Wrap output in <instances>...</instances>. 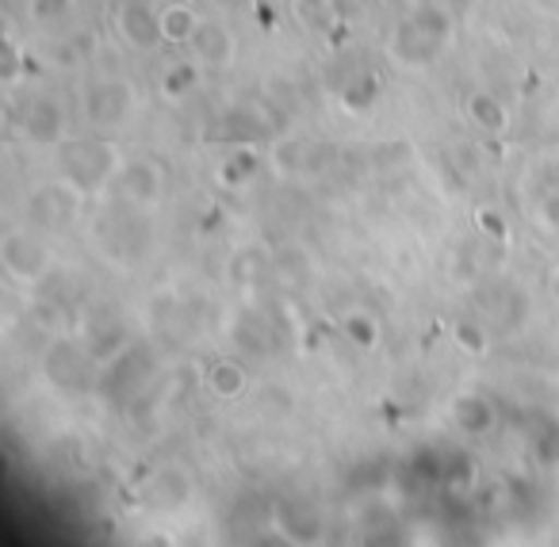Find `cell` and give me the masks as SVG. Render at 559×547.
<instances>
[{
	"label": "cell",
	"instance_id": "ac0fdd59",
	"mask_svg": "<svg viewBox=\"0 0 559 547\" xmlns=\"http://www.w3.org/2000/svg\"><path fill=\"white\" fill-rule=\"evenodd\" d=\"M203 379H207V391L223 402H234L249 391V371L238 360H215Z\"/></svg>",
	"mask_w": 559,
	"mask_h": 547
},
{
	"label": "cell",
	"instance_id": "4fadbf2b",
	"mask_svg": "<svg viewBox=\"0 0 559 547\" xmlns=\"http://www.w3.org/2000/svg\"><path fill=\"white\" fill-rule=\"evenodd\" d=\"M498 421V409L490 399H483L479 391H464L452 399V425H456L464 437H487Z\"/></svg>",
	"mask_w": 559,
	"mask_h": 547
},
{
	"label": "cell",
	"instance_id": "f546056e",
	"mask_svg": "<svg viewBox=\"0 0 559 547\" xmlns=\"http://www.w3.org/2000/svg\"><path fill=\"white\" fill-rule=\"evenodd\" d=\"M66 318H70V310L58 307V302H50V299H39V302H35V322L47 325V330H62Z\"/></svg>",
	"mask_w": 559,
	"mask_h": 547
},
{
	"label": "cell",
	"instance_id": "d6986e66",
	"mask_svg": "<svg viewBox=\"0 0 559 547\" xmlns=\"http://www.w3.org/2000/svg\"><path fill=\"white\" fill-rule=\"evenodd\" d=\"M467 119H472L483 134H506V127H510V111H506V104L498 100V96L483 93V88L467 96Z\"/></svg>",
	"mask_w": 559,
	"mask_h": 547
},
{
	"label": "cell",
	"instance_id": "7a4b0ae2",
	"mask_svg": "<svg viewBox=\"0 0 559 547\" xmlns=\"http://www.w3.org/2000/svg\"><path fill=\"white\" fill-rule=\"evenodd\" d=\"M58 165H62L66 180H73L85 195H96L111 188L119 165H123V154L108 139H70L58 150Z\"/></svg>",
	"mask_w": 559,
	"mask_h": 547
},
{
	"label": "cell",
	"instance_id": "8d00e7d4",
	"mask_svg": "<svg viewBox=\"0 0 559 547\" xmlns=\"http://www.w3.org/2000/svg\"><path fill=\"white\" fill-rule=\"evenodd\" d=\"M533 4L544 12H551V16H559V0H533Z\"/></svg>",
	"mask_w": 559,
	"mask_h": 547
},
{
	"label": "cell",
	"instance_id": "7c38bea8",
	"mask_svg": "<svg viewBox=\"0 0 559 547\" xmlns=\"http://www.w3.org/2000/svg\"><path fill=\"white\" fill-rule=\"evenodd\" d=\"M188 47H192L195 62L207 66V70H226V66H234V58H238V39H234L230 27L218 24V20H200V27H195Z\"/></svg>",
	"mask_w": 559,
	"mask_h": 547
},
{
	"label": "cell",
	"instance_id": "1f68e13d",
	"mask_svg": "<svg viewBox=\"0 0 559 547\" xmlns=\"http://www.w3.org/2000/svg\"><path fill=\"white\" fill-rule=\"evenodd\" d=\"M536 215H540V223L548 226V230L559 234V188H556V192L540 195V207H536Z\"/></svg>",
	"mask_w": 559,
	"mask_h": 547
},
{
	"label": "cell",
	"instance_id": "3957f363",
	"mask_svg": "<svg viewBox=\"0 0 559 547\" xmlns=\"http://www.w3.org/2000/svg\"><path fill=\"white\" fill-rule=\"evenodd\" d=\"M85 215V192L73 180H43L27 192L24 200V218L27 226L43 234H66L81 223Z\"/></svg>",
	"mask_w": 559,
	"mask_h": 547
},
{
	"label": "cell",
	"instance_id": "277c9868",
	"mask_svg": "<svg viewBox=\"0 0 559 547\" xmlns=\"http://www.w3.org/2000/svg\"><path fill=\"white\" fill-rule=\"evenodd\" d=\"M0 264H4V272L16 284H43L50 264H55V253L43 241V230H35V226L32 230L27 226H12L0 238Z\"/></svg>",
	"mask_w": 559,
	"mask_h": 547
},
{
	"label": "cell",
	"instance_id": "e0dca14e",
	"mask_svg": "<svg viewBox=\"0 0 559 547\" xmlns=\"http://www.w3.org/2000/svg\"><path fill=\"white\" fill-rule=\"evenodd\" d=\"M292 20H296V27L307 35H330L342 24L334 0H292Z\"/></svg>",
	"mask_w": 559,
	"mask_h": 547
},
{
	"label": "cell",
	"instance_id": "4316f807",
	"mask_svg": "<svg viewBox=\"0 0 559 547\" xmlns=\"http://www.w3.org/2000/svg\"><path fill=\"white\" fill-rule=\"evenodd\" d=\"M383 4H388V0H334L337 20H342V24H360V20L376 16Z\"/></svg>",
	"mask_w": 559,
	"mask_h": 547
},
{
	"label": "cell",
	"instance_id": "2e32d148",
	"mask_svg": "<svg viewBox=\"0 0 559 547\" xmlns=\"http://www.w3.org/2000/svg\"><path fill=\"white\" fill-rule=\"evenodd\" d=\"M319 154H322V146H314V142L284 139L272 146V165H276L280 173H292V177H296V173H311L314 165H322Z\"/></svg>",
	"mask_w": 559,
	"mask_h": 547
},
{
	"label": "cell",
	"instance_id": "30bf717a",
	"mask_svg": "<svg viewBox=\"0 0 559 547\" xmlns=\"http://www.w3.org/2000/svg\"><path fill=\"white\" fill-rule=\"evenodd\" d=\"M116 35L131 50H157L165 43L162 12H154L142 0H123L116 9Z\"/></svg>",
	"mask_w": 559,
	"mask_h": 547
},
{
	"label": "cell",
	"instance_id": "cb8c5ba5",
	"mask_svg": "<svg viewBox=\"0 0 559 547\" xmlns=\"http://www.w3.org/2000/svg\"><path fill=\"white\" fill-rule=\"evenodd\" d=\"M342 330H345V337H349L357 348H365V353H372V348L380 345V325H376V318L365 314V310H353V314H345Z\"/></svg>",
	"mask_w": 559,
	"mask_h": 547
},
{
	"label": "cell",
	"instance_id": "d590c367",
	"mask_svg": "<svg viewBox=\"0 0 559 547\" xmlns=\"http://www.w3.org/2000/svg\"><path fill=\"white\" fill-rule=\"evenodd\" d=\"M548 287H551V295H556V302H559V264H551V269H548Z\"/></svg>",
	"mask_w": 559,
	"mask_h": 547
},
{
	"label": "cell",
	"instance_id": "5bb4252c",
	"mask_svg": "<svg viewBox=\"0 0 559 547\" xmlns=\"http://www.w3.org/2000/svg\"><path fill=\"white\" fill-rule=\"evenodd\" d=\"M188 498H192V483H188L185 471H154V478L146 483V501L154 509H162V513H173V509L188 506Z\"/></svg>",
	"mask_w": 559,
	"mask_h": 547
},
{
	"label": "cell",
	"instance_id": "74e56055",
	"mask_svg": "<svg viewBox=\"0 0 559 547\" xmlns=\"http://www.w3.org/2000/svg\"><path fill=\"white\" fill-rule=\"evenodd\" d=\"M215 4H223V9H230V4H241V0H215Z\"/></svg>",
	"mask_w": 559,
	"mask_h": 547
},
{
	"label": "cell",
	"instance_id": "8992f818",
	"mask_svg": "<svg viewBox=\"0 0 559 547\" xmlns=\"http://www.w3.org/2000/svg\"><path fill=\"white\" fill-rule=\"evenodd\" d=\"M142 215H146V211L119 203L116 211H108V215L100 218L96 234H100V246H104V253H108L111 261L131 264V261H139V257L146 253L150 230H146V223H142Z\"/></svg>",
	"mask_w": 559,
	"mask_h": 547
},
{
	"label": "cell",
	"instance_id": "9a60e30c",
	"mask_svg": "<svg viewBox=\"0 0 559 547\" xmlns=\"http://www.w3.org/2000/svg\"><path fill=\"white\" fill-rule=\"evenodd\" d=\"M380 73L372 70V66H360L357 73H345L342 81V108L345 111H368L376 100H380Z\"/></svg>",
	"mask_w": 559,
	"mask_h": 547
},
{
	"label": "cell",
	"instance_id": "44dd1931",
	"mask_svg": "<svg viewBox=\"0 0 559 547\" xmlns=\"http://www.w3.org/2000/svg\"><path fill=\"white\" fill-rule=\"evenodd\" d=\"M257 169H261V157H257L253 150L238 146L234 154H226L223 165H218V180H223L226 188H246L249 180L257 177Z\"/></svg>",
	"mask_w": 559,
	"mask_h": 547
},
{
	"label": "cell",
	"instance_id": "e575fe53",
	"mask_svg": "<svg viewBox=\"0 0 559 547\" xmlns=\"http://www.w3.org/2000/svg\"><path fill=\"white\" fill-rule=\"evenodd\" d=\"M444 4H449V9L456 12V16H467V12L475 9V0H444Z\"/></svg>",
	"mask_w": 559,
	"mask_h": 547
},
{
	"label": "cell",
	"instance_id": "ba28073f",
	"mask_svg": "<svg viewBox=\"0 0 559 547\" xmlns=\"http://www.w3.org/2000/svg\"><path fill=\"white\" fill-rule=\"evenodd\" d=\"M96 364L100 360L93 356V348H81V345H73V341H55V345L47 348L43 371H47V379L58 387V391L81 394V391L93 387Z\"/></svg>",
	"mask_w": 559,
	"mask_h": 547
},
{
	"label": "cell",
	"instance_id": "484cf974",
	"mask_svg": "<svg viewBox=\"0 0 559 547\" xmlns=\"http://www.w3.org/2000/svg\"><path fill=\"white\" fill-rule=\"evenodd\" d=\"M96 50V35L93 32H73L70 39L62 43V47H58V62L62 66H78V62H85L88 55H93Z\"/></svg>",
	"mask_w": 559,
	"mask_h": 547
},
{
	"label": "cell",
	"instance_id": "836d02e7",
	"mask_svg": "<svg viewBox=\"0 0 559 547\" xmlns=\"http://www.w3.org/2000/svg\"><path fill=\"white\" fill-rule=\"evenodd\" d=\"M4 81H9V85H16L20 81V50H16V43H9V47H4Z\"/></svg>",
	"mask_w": 559,
	"mask_h": 547
},
{
	"label": "cell",
	"instance_id": "4dcf8cb0",
	"mask_svg": "<svg viewBox=\"0 0 559 547\" xmlns=\"http://www.w3.org/2000/svg\"><path fill=\"white\" fill-rule=\"evenodd\" d=\"M536 455H540L544 463H559V421H551L548 429H544V437L536 440Z\"/></svg>",
	"mask_w": 559,
	"mask_h": 547
},
{
	"label": "cell",
	"instance_id": "5b68a950",
	"mask_svg": "<svg viewBox=\"0 0 559 547\" xmlns=\"http://www.w3.org/2000/svg\"><path fill=\"white\" fill-rule=\"evenodd\" d=\"M139 104V93H134L131 81L123 78H93L81 93V111L93 127L108 131V127H119Z\"/></svg>",
	"mask_w": 559,
	"mask_h": 547
},
{
	"label": "cell",
	"instance_id": "d4e9b609",
	"mask_svg": "<svg viewBox=\"0 0 559 547\" xmlns=\"http://www.w3.org/2000/svg\"><path fill=\"white\" fill-rule=\"evenodd\" d=\"M456 345L472 356H483L490 348V325L483 318H464L456 322Z\"/></svg>",
	"mask_w": 559,
	"mask_h": 547
},
{
	"label": "cell",
	"instance_id": "f1b7e54d",
	"mask_svg": "<svg viewBox=\"0 0 559 547\" xmlns=\"http://www.w3.org/2000/svg\"><path fill=\"white\" fill-rule=\"evenodd\" d=\"M70 9H73V0H32V16L39 20V24H58Z\"/></svg>",
	"mask_w": 559,
	"mask_h": 547
},
{
	"label": "cell",
	"instance_id": "52a82bcc",
	"mask_svg": "<svg viewBox=\"0 0 559 547\" xmlns=\"http://www.w3.org/2000/svg\"><path fill=\"white\" fill-rule=\"evenodd\" d=\"M111 195H116V203H127V207L154 211L165 195L162 165L150 162V157H131V162H123L116 180H111Z\"/></svg>",
	"mask_w": 559,
	"mask_h": 547
},
{
	"label": "cell",
	"instance_id": "8fae6325",
	"mask_svg": "<svg viewBox=\"0 0 559 547\" xmlns=\"http://www.w3.org/2000/svg\"><path fill=\"white\" fill-rule=\"evenodd\" d=\"M20 139L32 142V146H55V142H62V131H66V111L58 100H50V96H35V100H27L24 108H20Z\"/></svg>",
	"mask_w": 559,
	"mask_h": 547
},
{
	"label": "cell",
	"instance_id": "9c48e42d",
	"mask_svg": "<svg viewBox=\"0 0 559 547\" xmlns=\"http://www.w3.org/2000/svg\"><path fill=\"white\" fill-rule=\"evenodd\" d=\"M475 307H479L483 322L490 325V333H513L528 318V299L510 284H487L475 295Z\"/></svg>",
	"mask_w": 559,
	"mask_h": 547
},
{
	"label": "cell",
	"instance_id": "603a6c76",
	"mask_svg": "<svg viewBox=\"0 0 559 547\" xmlns=\"http://www.w3.org/2000/svg\"><path fill=\"white\" fill-rule=\"evenodd\" d=\"M195 85H200V62H177V66H169L162 78V93L169 96V100H185Z\"/></svg>",
	"mask_w": 559,
	"mask_h": 547
},
{
	"label": "cell",
	"instance_id": "6da1fadb",
	"mask_svg": "<svg viewBox=\"0 0 559 547\" xmlns=\"http://www.w3.org/2000/svg\"><path fill=\"white\" fill-rule=\"evenodd\" d=\"M456 20L460 16L444 0H418V9L406 12L391 32V58L406 70H421V66L437 62L452 43Z\"/></svg>",
	"mask_w": 559,
	"mask_h": 547
},
{
	"label": "cell",
	"instance_id": "ffe728a7",
	"mask_svg": "<svg viewBox=\"0 0 559 547\" xmlns=\"http://www.w3.org/2000/svg\"><path fill=\"white\" fill-rule=\"evenodd\" d=\"M195 27H200V12L192 9V4H180V0H173V4H165L162 9V32H165V43H192Z\"/></svg>",
	"mask_w": 559,
	"mask_h": 547
},
{
	"label": "cell",
	"instance_id": "83f0119b",
	"mask_svg": "<svg viewBox=\"0 0 559 547\" xmlns=\"http://www.w3.org/2000/svg\"><path fill=\"white\" fill-rule=\"evenodd\" d=\"M475 223H479V230L487 234L490 241H510V223L502 218V211L479 207V211H475Z\"/></svg>",
	"mask_w": 559,
	"mask_h": 547
},
{
	"label": "cell",
	"instance_id": "7402d4cb",
	"mask_svg": "<svg viewBox=\"0 0 559 547\" xmlns=\"http://www.w3.org/2000/svg\"><path fill=\"white\" fill-rule=\"evenodd\" d=\"M272 269V257L264 253V249H257V246H249V249H238L234 253V261H230V276L238 280V284H257V280L264 276V272Z\"/></svg>",
	"mask_w": 559,
	"mask_h": 547
},
{
	"label": "cell",
	"instance_id": "d6a6232c",
	"mask_svg": "<svg viewBox=\"0 0 559 547\" xmlns=\"http://www.w3.org/2000/svg\"><path fill=\"white\" fill-rule=\"evenodd\" d=\"M533 188L536 192H556L559 188V162H551V165H540V169L533 173Z\"/></svg>",
	"mask_w": 559,
	"mask_h": 547
}]
</instances>
